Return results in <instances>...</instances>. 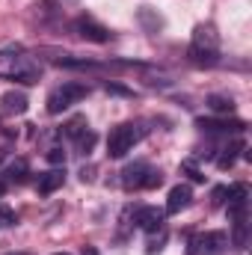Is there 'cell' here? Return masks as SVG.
Returning a JSON list of instances; mask_svg holds the SVG:
<instances>
[{"label":"cell","mask_w":252,"mask_h":255,"mask_svg":"<svg viewBox=\"0 0 252 255\" xmlns=\"http://www.w3.org/2000/svg\"><path fill=\"white\" fill-rule=\"evenodd\" d=\"M142 133H145L142 128L130 125V122H127V125L113 128V130H110V136H107V154H110V157H125L127 151L142 139Z\"/></svg>","instance_id":"1"},{"label":"cell","mask_w":252,"mask_h":255,"mask_svg":"<svg viewBox=\"0 0 252 255\" xmlns=\"http://www.w3.org/2000/svg\"><path fill=\"white\" fill-rule=\"evenodd\" d=\"M89 95V86L86 83H63L60 89H54L51 95H48V113H63L68 110L71 104H77V101H83Z\"/></svg>","instance_id":"2"},{"label":"cell","mask_w":252,"mask_h":255,"mask_svg":"<svg viewBox=\"0 0 252 255\" xmlns=\"http://www.w3.org/2000/svg\"><path fill=\"white\" fill-rule=\"evenodd\" d=\"M229 247V238L223 232H208V235H196L187 244V255H223Z\"/></svg>","instance_id":"3"},{"label":"cell","mask_w":252,"mask_h":255,"mask_svg":"<svg viewBox=\"0 0 252 255\" xmlns=\"http://www.w3.org/2000/svg\"><path fill=\"white\" fill-rule=\"evenodd\" d=\"M77 33L83 36V39H89V42H98V45H104V42H110V30L104 27V24H98L95 18H89V15H83V18H77Z\"/></svg>","instance_id":"4"},{"label":"cell","mask_w":252,"mask_h":255,"mask_svg":"<svg viewBox=\"0 0 252 255\" xmlns=\"http://www.w3.org/2000/svg\"><path fill=\"white\" fill-rule=\"evenodd\" d=\"M163 223H166V211H157V208H139L136 211V226L148 235L163 232Z\"/></svg>","instance_id":"5"},{"label":"cell","mask_w":252,"mask_h":255,"mask_svg":"<svg viewBox=\"0 0 252 255\" xmlns=\"http://www.w3.org/2000/svg\"><path fill=\"white\" fill-rule=\"evenodd\" d=\"M193 48H202V51H220V36L211 24H199L193 30Z\"/></svg>","instance_id":"6"},{"label":"cell","mask_w":252,"mask_h":255,"mask_svg":"<svg viewBox=\"0 0 252 255\" xmlns=\"http://www.w3.org/2000/svg\"><path fill=\"white\" fill-rule=\"evenodd\" d=\"M27 107H30V101H27V95L24 92H3L0 95V110L6 113V116H21V113H27Z\"/></svg>","instance_id":"7"},{"label":"cell","mask_w":252,"mask_h":255,"mask_svg":"<svg viewBox=\"0 0 252 255\" xmlns=\"http://www.w3.org/2000/svg\"><path fill=\"white\" fill-rule=\"evenodd\" d=\"M247 184H235L232 190L226 193V208H229V217H241V214H247Z\"/></svg>","instance_id":"8"},{"label":"cell","mask_w":252,"mask_h":255,"mask_svg":"<svg viewBox=\"0 0 252 255\" xmlns=\"http://www.w3.org/2000/svg\"><path fill=\"white\" fill-rule=\"evenodd\" d=\"M190 202H193V190L187 184H175L169 190V199H166V214H181Z\"/></svg>","instance_id":"9"},{"label":"cell","mask_w":252,"mask_h":255,"mask_svg":"<svg viewBox=\"0 0 252 255\" xmlns=\"http://www.w3.org/2000/svg\"><path fill=\"white\" fill-rule=\"evenodd\" d=\"M148 163H142V160H136V163H130L122 169V184H125V190H136V187H142V181H145V175H148Z\"/></svg>","instance_id":"10"},{"label":"cell","mask_w":252,"mask_h":255,"mask_svg":"<svg viewBox=\"0 0 252 255\" xmlns=\"http://www.w3.org/2000/svg\"><path fill=\"white\" fill-rule=\"evenodd\" d=\"M196 128H202L208 133H220V130H244L247 122H241V119H196Z\"/></svg>","instance_id":"11"},{"label":"cell","mask_w":252,"mask_h":255,"mask_svg":"<svg viewBox=\"0 0 252 255\" xmlns=\"http://www.w3.org/2000/svg\"><path fill=\"white\" fill-rule=\"evenodd\" d=\"M63 184H65V169L60 166V169L42 172V175H39V184H36V187H39V193H42V196H51L54 190H60Z\"/></svg>","instance_id":"12"},{"label":"cell","mask_w":252,"mask_h":255,"mask_svg":"<svg viewBox=\"0 0 252 255\" xmlns=\"http://www.w3.org/2000/svg\"><path fill=\"white\" fill-rule=\"evenodd\" d=\"M6 77L9 80H15V83H39V68L36 65H24V63H18L12 71H6Z\"/></svg>","instance_id":"13"},{"label":"cell","mask_w":252,"mask_h":255,"mask_svg":"<svg viewBox=\"0 0 252 255\" xmlns=\"http://www.w3.org/2000/svg\"><path fill=\"white\" fill-rule=\"evenodd\" d=\"M190 63L193 65H205V68H211V65H217V51H202V48H190Z\"/></svg>","instance_id":"14"},{"label":"cell","mask_w":252,"mask_h":255,"mask_svg":"<svg viewBox=\"0 0 252 255\" xmlns=\"http://www.w3.org/2000/svg\"><path fill=\"white\" fill-rule=\"evenodd\" d=\"M208 107H211L214 113H220V116L235 113V101H232V98H226V95H208Z\"/></svg>","instance_id":"15"},{"label":"cell","mask_w":252,"mask_h":255,"mask_svg":"<svg viewBox=\"0 0 252 255\" xmlns=\"http://www.w3.org/2000/svg\"><path fill=\"white\" fill-rule=\"evenodd\" d=\"M244 148H247V145H244L241 139H238V142H232L229 148H223V154H220V160H217V163H220V169H229V166L235 163V157H238V151H244Z\"/></svg>","instance_id":"16"},{"label":"cell","mask_w":252,"mask_h":255,"mask_svg":"<svg viewBox=\"0 0 252 255\" xmlns=\"http://www.w3.org/2000/svg\"><path fill=\"white\" fill-rule=\"evenodd\" d=\"M232 223H235V247L238 250H244L247 247V214H241V217H232Z\"/></svg>","instance_id":"17"},{"label":"cell","mask_w":252,"mask_h":255,"mask_svg":"<svg viewBox=\"0 0 252 255\" xmlns=\"http://www.w3.org/2000/svg\"><path fill=\"white\" fill-rule=\"evenodd\" d=\"M86 128H89V125H86V116H74L71 122H65V125H63V133H65V136H71V139H77Z\"/></svg>","instance_id":"18"},{"label":"cell","mask_w":252,"mask_h":255,"mask_svg":"<svg viewBox=\"0 0 252 255\" xmlns=\"http://www.w3.org/2000/svg\"><path fill=\"white\" fill-rule=\"evenodd\" d=\"M27 178V163L24 160H15L9 169H6V181H15V184H21Z\"/></svg>","instance_id":"19"},{"label":"cell","mask_w":252,"mask_h":255,"mask_svg":"<svg viewBox=\"0 0 252 255\" xmlns=\"http://www.w3.org/2000/svg\"><path fill=\"white\" fill-rule=\"evenodd\" d=\"M95 139H98V136H95L92 130H83V133L74 139V142H77V151H80V154H89V151L95 148Z\"/></svg>","instance_id":"20"},{"label":"cell","mask_w":252,"mask_h":255,"mask_svg":"<svg viewBox=\"0 0 252 255\" xmlns=\"http://www.w3.org/2000/svg\"><path fill=\"white\" fill-rule=\"evenodd\" d=\"M139 21H142V24H145V27H148V30H157V27H160V24H163V21H160V15H157V18H154V15H151V12H148V9H139Z\"/></svg>","instance_id":"21"},{"label":"cell","mask_w":252,"mask_h":255,"mask_svg":"<svg viewBox=\"0 0 252 255\" xmlns=\"http://www.w3.org/2000/svg\"><path fill=\"white\" fill-rule=\"evenodd\" d=\"M160 184H163V172H160V169H148V175H145L142 187H148V190H151V187H160Z\"/></svg>","instance_id":"22"},{"label":"cell","mask_w":252,"mask_h":255,"mask_svg":"<svg viewBox=\"0 0 252 255\" xmlns=\"http://www.w3.org/2000/svg\"><path fill=\"white\" fill-rule=\"evenodd\" d=\"M15 223H18L15 211H12V208H6V205H0V229H6V226H15Z\"/></svg>","instance_id":"23"},{"label":"cell","mask_w":252,"mask_h":255,"mask_svg":"<svg viewBox=\"0 0 252 255\" xmlns=\"http://www.w3.org/2000/svg\"><path fill=\"white\" fill-rule=\"evenodd\" d=\"M181 172H187V175H190V181H199V184L205 181V175H202V172H199V169H196L193 163H181Z\"/></svg>","instance_id":"24"},{"label":"cell","mask_w":252,"mask_h":255,"mask_svg":"<svg viewBox=\"0 0 252 255\" xmlns=\"http://www.w3.org/2000/svg\"><path fill=\"white\" fill-rule=\"evenodd\" d=\"M163 244H166V235L160 232V238H157V241H148V247H145V253H148V255L160 253V250H163Z\"/></svg>","instance_id":"25"},{"label":"cell","mask_w":252,"mask_h":255,"mask_svg":"<svg viewBox=\"0 0 252 255\" xmlns=\"http://www.w3.org/2000/svg\"><path fill=\"white\" fill-rule=\"evenodd\" d=\"M48 160H51L54 166H63L65 163V151L63 148H51V151H48Z\"/></svg>","instance_id":"26"},{"label":"cell","mask_w":252,"mask_h":255,"mask_svg":"<svg viewBox=\"0 0 252 255\" xmlns=\"http://www.w3.org/2000/svg\"><path fill=\"white\" fill-rule=\"evenodd\" d=\"M104 89H107V92H110V95H133V92H130V89H125V86H119V83H107V86H104Z\"/></svg>","instance_id":"27"},{"label":"cell","mask_w":252,"mask_h":255,"mask_svg":"<svg viewBox=\"0 0 252 255\" xmlns=\"http://www.w3.org/2000/svg\"><path fill=\"white\" fill-rule=\"evenodd\" d=\"M226 193H229V187H214V205H217V208L226 205Z\"/></svg>","instance_id":"28"},{"label":"cell","mask_w":252,"mask_h":255,"mask_svg":"<svg viewBox=\"0 0 252 255\" xmlns=\"http://www.w3.org/2000/svg\"><path fill=\"white\" fill-rule=\"evenodd\" d=\"M92 172H95V169L89 166V169H83V172H80V178H83V181H92Z\"/></svg>","instance_id":"29"},{"label":"cell","mask_w":252,"mask_h":255,"mask_svg":"<svg viewBox=\"0 0 252 255\" xmlns=\"http://www.w3.org/2000/svg\"><path fill=\"white\" fill-rule=\"evenodd\" d=\"M6 190H9V181H6V178H0V196H3Z\"/></svg>","instance_id":"30"},{"label":"cell","mask_w":252,"mask_h":255,"mask_svg":"<svg viewBox=\"0 0 252 255\" xmlns=\"http://www.w3.org/2000/svg\"><path fill=\"white\" fill-rule=\"evenodd\" d=\"M83 255H98V253H95L92 247H83Z\"/></svg>","instance_id":"31"},{"label":"cell","mask_w":252,"mask_h":255,"mask_svg":"<svg viewBox=\"0 0 252 255\" xmlns=\"http://www.w3.org/2000/svg\"><path fill=\"white\" fill-rule=\"evenodd\" d=\"M57 255H68V253H57Z\"/></svg>","instance_id":"32"}]
</instances>
